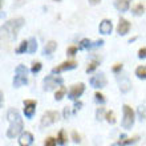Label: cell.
Segmentation results:
<instances>
[{"instance_id": "d6986e66", "label": "cell", "mask_w": 146, "mask_h": 146, "mask_svg": "<svg viewBox=\"0 0 146 146\" xmlns=\"http://www.w3.org/2000/svg\"><path fill=\"white\" fill-rule=\"evenodd\" d=\"M104 118L106 119L110 125H114L115 121H117V119H115V114H114V111H113V110L106 111V113H105V115H104Z\"/></svg>"}, {"instance_id": "4dcf8cb0", "label": "cell", "mask_w": 146, "mask_h": 146, "mask_svg": "<svg viewBox=\"0 0 146 146\" xmlns=\"http://www.w3.org/2000/svg\"><path fill=\"white\" fill-rule=\"evenodd\" d=\"M77 50H78V46L72 45V46H69V48L66 49V54H68V56H74V54L77 53Z\"/></svg>"}, {"instance_id": "d4e9b609", "label": "cell", "mask_w": 146, "mask_h": 146, "mask_svg": "<svg viewBox=\"0 0 146 146\" xmlns=\"http://www.w3.org/2000/svg\"><path fill=\"white\" fill-rule=\"evenodd\" d=\"M27 49H28V41H21L20 42V45H19V48L16 49V53H24V52H27Z\"/></svg>"}, {"instance_id": "52a82bcc", "label": "cell", "mask_w": 146, "mask_h": 146, "mask_svg": "<svg viewBox=\"0 0 146 146\" xmlns=\"http://www.w3.org/2000/svg\"><path fill=\"white\" fill-rule=\"evenodd\" d=\"M85 92V84L84 82H80V84H74L70 88V90L68 92V98L76 101L78 97L82 96V93Z\"/></svg>"}, {"instance_id": "60d3db41", "label": "cell", "mask_w": 146, "mask_h": 146, "mask_svg": "<svg viewBox=\"0 0 146 146\" xmlns=\"http://www.w3.org/2000/svg\"><path fill=\"white\" fill-rule=\"evenodd\" d=\"M1 3H3V0H0V8H1Z\"/></svg>"}, {"instance_id": "5bb4252c", "label": "cell", "mask_w": 146, "mask_h": 146, "mask_svg": "<svg viewBox=\"0 0 146 146\" xmlns=\"http://www.w3.org/2000/svg\"><path fill=\"white\" fill-rule=\"evenodd\" d=\"M98 29H100V32L102 33V35H110V33H111V29H113V24H111L110 20L104 19L100 23V27H98Z\"/></svg>"}, {"instance_id": "cb8c5ba5", "label": "cell", "mask_w": 146, "mask_h": 146, "mask_svg": "<svg viewBox=\"0 0 146 146\" xmlns=\"http://www.w3.org/2000/svg\"><path fill=\"white\" fill-rule=\"evenodd\" d=\"M98 65H100V62L97 61V60H93L92 62H89L88 68H86V73H92L93 70L97 69V66H98Z\"/></svg>"}, {"instance_id": "7402d4cb", "label": "cell", "mask_w": 146, "mask_h": 146, "mask_svg": "<svg viewBox=\"0 0 146 146\" xmlns=\"http://www.w3.org/2000/svg\"><path fill=\"white\" fill-rule=\"evenodd\" d=\"M90 45H92V41H90L89 38H82L80 41L78 49H90Z\"/></svg>"}, {"instance_id": "ffe728a7", "label": "cell", "mask_w": 146, "mask_h": 146, "mask_svg": "<svg viewBox=\"0 0 146 146\" xmlns=\"http://www.w3.org/2000/svg\"><path fill=\"white\" fill-rule=\"evenodd\" d=\"M65 93H66V88H65V86H61L57 92L54 93V100H56V101H61L62 98H64V96H65Z\"/></svg>"}, {"instance_id": "5b68a950", "label": "cell", "mask_w": 146, "mask_h": 146, "mask_svg": "<svg viewBox=\"0 0 146 146\" xmlns=\"http://www.w3.org/2000/svg\"><path fill=\"white\" fill-rule=\"evenodd\" d=\"M58 121V113L56 110H48L42 114V118H41V123L40 126L41 127H45V126H50L53 125L54 122Z\"/></svg>"}, {"instance_id": "484cf974", "label": "cell", "mask_w": 146, "mask_h": 146, "mask_svg": "<svg viewBox=\"0 0 146 146\" xmlns=\"http://www.w3.org/2000/svg\"><path fill=\"white\" fill-rule=\"evenodd\" d=\"M41 68H42V64L40 61H36V62H33L32 64V68H31V72L33 73V74H36V73H38L40 70H41Z\"/></svg>"}, {"instance_id": "e0dca14e", "label": "cell", "mask_w": 146, "mask_h": 146, "mask_svg": "<svg viewBox=\"0 0 146 146\" xmlns=\"http://www.w3.org/2000/svg\"><path fill=\"white\" fill-rule=\"evenodd\" d=\"M56 142H57L58 145H61V146H65L66 145V142H68V137H66V134H65V131H64V130L58 131Z\"/></svg>"}, {"instance_id": "9a60e30c", "label": "cell", "mask_w": 146, "mask_h": 146, "mask_svg": "<svg viewBox=\"0 0 146 146\" xmlns=\"http://www.w3.org/2000/svg\"><path fill=\"white\" fill-rule=\"evenodd\" d=\"M130 1L131 0H115L114 5L119 12H126L130 7Z\"/></svg>"}, {"instance_id": "6da1fadb", "label": "cell", "mask_w": 146, "mask_h": 146, "mask_svg": "<svg viewBox=\"0 0 146 146\" xmlns=\"http://www.w3.org/2000/svg\"><path fill=\"white\" fill-rule=\"evenodd\" d=\"M23 17H16V19L8 20L7 23L0 27V41H12L17 37V33L24 25Z\"/></svg>"}, {"instance_id": "4316f807", "label": "cell", "mask_w": 146, "mask_h": 146, "mask_svg": "<svg viewBox=\"0 0 146 146\" xmlns=\"http://www.w3.org/2000/svg\"><path fill=\"white\" fill-rule=\"evenodd\" d=\"M104 115H105V109L104 108H98L96 111V119L97 121H101L104 119Z\"/></svg>"}, {"instance_id": "277c9868", "label": "cell", "mask_w": 146, "mask_h": 146, "mask_svg": "<svg viewBox=\"0 0 146 146\" xmlns=\"http://www.w3.org/2000/svg\"><path fill=\"white\" fill-rule=\"evenodd\" d=\"M123 111V118H122V127L126 130H130L133 125H134V111L129 105H123L122 106Z\"/></svg>"}, {"instance_id": "74e56055", "label": "cell", "mask_w": 146, "mask_h": 146, "mask_svg": "<svg viewBox=\"0 0 146 146\" xmlns=\"http://www.w3.org/2000/svg\"><path fill=\"white\" fill-rule=\"evenodd\" d=\"M101 0H89V3L92 4V5H96V4H98Z\"/></svg>"}, {"instance_id": "ab89813d", "label": "cell", "mask_w": 146, "mask_h": 146, "mask_svg": "<svg viewBox=\"0 0 146 146\" xmlns=\"http://www.w3.org/2000/svg\"><path fill=\"white\" fill-rule=\"evenodd\" d=\"M111 146H125L123 143H121V142H115V143H113Z\"/></svg>"}, {"instance_id": "7a4b0ae2", "label": "cell", "mask_w": 146, "mask_h": 146, "mask_svg": "<svg viewBox=\"0 0 146 146\" xmlns=\"http://www.w3.org/2000/svg\"><path fill=\"white\" fill-rule=\"evenodd\" d=\"M7 118L9 121V127L7 130V137L8 138H15L16 135H19L23 131V118L20 115L19 110L15 108H12L8 110Z\"/></svg>"}, {"instance_id": "1f68e13d", "label": "cell", "mask_w": 146, "mask_h": 146, "mask_svg": "<svg viewBox=\"0 0 146 146\" xmlns=\"http://www.w3.org/2000/svg\"><path fill=\"white\" fill-rule=\"evenodd\" d=\"M138 139H139V137L138 135H135L134 138H127V139L125 138V139H122V141H123V145H131V143H135Z\"/></svg>"}, {"instance_id": "8992f818", "label": "cell", "mask_w": 146, "mask_h": 146, "mask_svg": "<svg viewBox=\"0 0 146 146\" xmlns=\"http://www.w3.org/2000/svg\"><path fill=\"white\" fill-rule=\"evenodd\" d=\"M64 82L61 77L57 76H46L44 78V90L49 92V90H53V89L57 88V85H61Z\"/></svg>"}, {"instance_id": "f1b7e54d", "label": "cell", "mask_w": 146, "mask_h": 146, "mask_svg": "<svg viewBox=\"0 0 146 146\" xmlns=\"http://www.w3.org/2000/svg\"><path fill=\"white\" fill-rule=\"evenodd\" d=\"M138 118H139V121H145V105H142V106H139L138 108Z\"/></svg>"}, {"instance_id": "603a6c76", "label": "cell", "mask_w": 146, "mask_h": 146, "mask_svg": "<svg viewBox=\"0 0 146 146\" xmlns=\"http://www.w3.org/2000/svg\"><path fill=\"white\" fill-rule=\"evenodd\" d=\"M135 74H137V77L138 78H141V80H145L146 78V68L145 66H138L137 68V70H135Z\"/></svg>"}, {"instance_id": "3957f363", "label": "cell", "mask_w": 146, "mask_h": 146, "mask_svg": "<svg viewBox=\"0 0 146 146\" xmlns=\"http://www.w3.org/2000/svg\"><path fill=\"white\" fill-rule=\"evenodd\" d=\"M28 69L24 65H17L15 69V77H13V86L20 88L28 82Z\"/></svg>"}, {"instance_id": "44dd1931", "label": "cell", "mask_w": 146, "mask_h": 146, "mask_svg": "<svg viewBox=\"0 0 146 146\" xmlns=\"http://www.w3.org/2000/svg\"><path fill=\"white\" fill-rule=\"evenodd\" d=\"M133 13H134L135 16H142L143 13H145V5H143L142 3L137 4L134 7V9H133Z\"/></svg>"}, {"instance_id": "83f0119b", "label": "cell", "mask_w": 146, "mask_h": 146, "mask_svg": "<svg viewBox=\"0 0 146 146\" xmlns=\"http://www.w3.org/2000/svg\"><path fill=\"white\" fill-rule=\"evenodd\" d=\"M94 98H96V101L97 102H100V104H105V96L102 94V93H100V92H96L94 93Z\"/></svg>"}, {"instance_id": "b9f144b4", "label": "cell", "mask_w": 146, "mask_h": 146, "mask_svg": "<svg viewBox=\"0 0 146 146\" xmlns=\"http://www.w3.org/2000/svg\"><path fill=\"white\" fill-rule=\"evenodd\" d=\"M53 1H60V0H53Z\"/></svg>"}, {"instance_id": "f35d334b", "label": "cell", "mask_w": 146, "mask_h": 146, "mask_svg": "<svg viewBox=\"0 0 146 146\" xmlns=\"http://www.w3.org/2000/svg\"><path fill=\"white\" fill-rule=\"evenodd\" d=\"M3 106V93H1V90H0V108Z\"/></svg>"}, {"instance_id": "4fadbf2b", "label": "cell", "mask_w": 146, "mask_h": 146, "mask_svg": "<svg viewBox=\"0 0 146 146\" xmlns=\"http://www.w3.org/2000/svg\"><path fill=\"white\" fill-rule=\"evenodd\" d=\"M32 142H33V135L29 131H24L21 133L19 138V145L20 146H31Z\"/></svg>"}, {"instance_id": "d590c367", "label": "cell", "mask_w": 146, "mask_h": 146, "mask_svg": "<svg viewBox=\"0 0 146 146\" xmlns=\"http://www.w3.org/2000/svg\"><path fill=\"white\" fill-rule=\"evenodd\" d=\"M81 106H82V102H81V101H76V102H74V109H73V113H76L77 110H80Z\"/></svg>"}, {"instance_id": "8d00e7d4", "label": "cell", "mask_w": 146, "mask_h": 146, "mask_svg": "<svg viewBox=\"0 0 146 146\" xmlns=\"http://www.w3.org/2000/svg\"><path fill=\"white\" fill-rule=\"evenodd\" d=\"M68 117H69V109L66 106V108L64 109V118H68Z\"/></svg>"}, {"instance_id": "7c38bea8", "label": "cell", "mask_w": 146, "mask_h": 146, "mask_svg": "<svg viewBox=\"0 0 146 146\" xmlns=\"http://www.w3.org/2000/svg\"><path fill=\"white\" fill-rule=\"evenodd\" d=\"M130 31V23L126 19H119V23L117 25V32L119 36H125L127 32Z\"/></svg>"}, {"instance_id": "9c48e42d", "label": "cell", "mask_w": 146, "mask_h": 146, "mask_svg": "<svg viewBox=\"0 0 146 146\" xmlns=\"http://www.w3.org/2000/svg\"><path fill=\"white\" fill-rule=\"evenodd\" d=\"M23 104H24V114H25V117L27 118H32L36 111L37 102L35 100H24Z\"/></svg>"}, {"instance_id": "836d02e7", "label": "cell", "mask_w": 146, "mask_h": 146, "mask_svg": "<svg viewBox=\"0 0 146 146\" xmlns=\"http://www.w3.org/2000/svg\"><path fill=\"white\" fill-rule=\"evenodd\" d=\"M122 68H123V65L122 64H115L114 66H113V73H117V74H118L119 72H121V70H122Z\"/></svg>"}, {"instance_id": "ba28073f", "label": "cell", "mask_w": 146, "mask_h": 146, "mask_svg": "<svg viewBox=\"0 0 146 146\" xmlns=\"http://www.w3.org/2000/svg\"><path fill=\"white\" fill-rule=\"evenodd\" d=\"M77 66V62L74 61V60H70V61H64L61 62L60 65H57L56 68H53L52 69V73L53 74H56V73H61V72H65V70H70V69H74Z\"/></svg>"}, {"instance_id": "2e32d148", "label": "cell", "mask_w": 146, "mask_h": 146, "mask_svg": "<svg viewBox=\"0 0 146 146\" xmlns=\"http://www.w3.org/2000/svg\"><path fill=\"white\" fill-rule=\"evenodd\" d=\"M56 48H57V42L53 41V40H52V41H48V42H46V45L44 46L42 53L45 54V56H50V54L56 50Z\"/></svg>"}, {"instance_id": "d6a6232c", "label": "cell", "mask_w": 146, "mask_h": 146, "mask_svg": "<svg viewBox=\"0 0 146 146\" xmlns=\"http://www.w3.org/2000/svg\"><path fill=\"white\" fill-rule=\"evenodd\" d=\"M72 139H73V142L74 143H80L81 142V137H80V134H78L76 130L72 131Z\"/></svg>"}, {"instance_id": "ac0fdd59", "label": "cell", "mask_w": 146, "mask_h": 146, "mask_svg": "<svg viewBox=\"0 0 146 146\" xmlns=\"http://www.w3.org/2000/svg\"><path fill=\"white\" fill-rule=\"evenodd\" d=\"M36 50H37V41H36L35 37H31L29 40H28V49H27V52H29V53H35Z\"/></svg>"}, {"instance_id": "e575fe53", "label": "cell", "mask_w": 146, "mask_h": 146, "mask_svg": "<svg viewBox=\"0 0 146 146\" xmlns=\"http://www.w3.org/2000/svg\"><path fill=\"white\" fill-rule=\"evenodd\" d=\"M138 57L139 58H145L146 57V48L145 46H142V48L138 50Z\"/></svg>"}, {"instance_id": "8fae6325", "label": "cell", "mask_w": 146, "mask_h": 146, "mask_svg": "<svg viewBox=\"0 0 146 146\" xmlns=\"http://www.w3.org/2000/svg\"><path fill=\"white\" fill-rule=\"evenodd\" d=\"M118 82H119V89L122 93H127L131 89V82L127 76H118Z\"/></svg>"}, {"instance_id": "f546056e", "label": "cell", "mask_w": 146, "mask_h": 146, "mask_svg": "<svg viewBox=\"0 0 146 146\" xmlns=\"http://www.w3.org/2000/svg\"><path fill=\"white\" fill-rule=\"evenodd\" d=\"M56 145H57V142H56V138H53V137H48L45 139V142H44V146H56Z\"/></svg>"}, {"instance_id": "30bf717a", "label": "cell", "mask_w": 146, "mask_h": 146, "mask_svg": "<svg viewBox=\"0 0 146 146\" xmlns=\"http://www.w3.org/2000/svg\"><path fill=\"white\" fill-rule=\"evenodd\" d=\"M106 77H105L104 73H100V74H96L90 78V85L93 88H97V89H101V88H105L106 86Z\"/></svg>"}]
</instances>
